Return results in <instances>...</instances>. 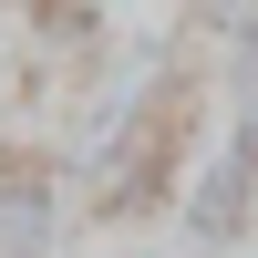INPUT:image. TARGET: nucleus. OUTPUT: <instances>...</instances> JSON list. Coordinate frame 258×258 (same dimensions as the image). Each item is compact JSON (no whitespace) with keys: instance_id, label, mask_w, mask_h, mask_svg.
<instances>
[{"instance_id":"nucleus-1","label":"nucleus","mask_w":258,"mask_h":258,"mask_svg":"<svg viewBox=\"0 0 258 258\" xmlns=\"http://www.w3.org/2000/svg\"><path fill=\"white\" fill-rule=\"evenodd\" d=\"M248 207H258V114H238V124H227V145L207 155L197 197H186V227L217 248V238H238V227H248Z\"/></svg>"},{"instance_id":"nucleus-2","label":"nucleus","mask_w":258,"mask_h":258,"mask_svg":"<svg viewBox=\"0 0 258 258\" xmlns=\"http://www.w3.org/2000/svg\"><path fill=\"white\" fill-rule=\"evenodd\" d=\"M52 227H62L52 176H11L0 186V258H52Z\"/></svg>"},{"instance_id":"nucleus-3","label":"nucleus","mask_w":258,"mask_h":258,"mask_svg":"<svg viewBox=\"0 0 258 258\" xmlns=\"http://www.w3.org/2000/svg\"><path fill=\"white\" fill-rule=\"evenodd\" d=\"M227 73H238V114H258V11L227 21Z\"/></svg>"}]
</instances>
